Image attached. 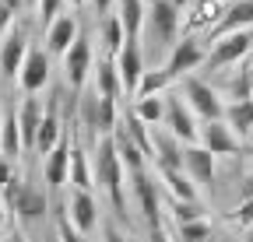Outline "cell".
Listing matches in <instances>:
<instances>
[{
    "instance_id": "6da1fadb",
    "label": "cell",
    "mask_w": 253,
    "mask_h": 242,
    "mask_svg": "<svg viewBox=\"0 0 253 242\" xmlns=\"http://www.w3.org/2000/svg\"><path fill=\"white\" fill-rule=\"evenodd\" d=\"M91 172H95V186H102L116 218L120 221H130V214H126V169L116 155V144L113 137H99V144H95V162H91Z\"/></svg>"
},
{
    "instance_id": "30bf717a",
    "label": "cell",
    "mask_w": 253,
    "mask_h": 242,
    "mask_svg": "<svg viewBox=\"0 0 253 242\" xmlns=\"http://www.w3.org/2000/svg\"><path fill=\"white\" fill-rule=\"evenodd\" d=\"M71 147H74V134L67 130L60 137V144L42 158V179H46L49 190H60L67 183V175H71Z\"/></svg>"
},
{
    "instance_id": "8fae6325",
    "label": "cell",
    "mask_w": 253,
    "mask_h": 242,
    "mask_svg": "<svg viewBox=\"0 0 253 242\" xmlns=\"http://www.w3.org/2000/svg\"><path fill=\"white\" fill-rule=\"evenodd\" d=\"M11 210H14V218H18L21 225H36V221H42V218H46V210H49V197H46V190H42V186L21 183V190H18L14 204H11Z\"/></svg>"
},
{
    "instance_id": "44dd1931",
    "label": "cell",
    "mask_w": 253,
    "mask_h": 242,
    "mask_svg": "<svg viewBox=\"0 0 253 242\" xmlns=\"http://www.w3.org/2000/svg\"><path fill=\"white\" fill-rule=\"evenodd\" d=\"M91 77H95V95L120 102L123 84H120V70H116V60H113V56H99V60H95Z\"/></svg>"
},
{
    "instance_id": "5bb4252c",
    "label": "cell",
    "mask_w": 253,
    "mask_h": 242,
    "mask_svg": "<svg viewBox=\"0 0 253 242\" xmlns=\"http://www.w3.org/2000/svg\"><path fill=\"white\" fill-rule=\"evenodd\" d=\"M183 172L190 175V183L197 190H211L214 186V155L204 151L201 144L183 147Z\"/></svg>"
},
{
    "instance_id": "7c38bea8",
    "label": "cell",
    "mask_w": 253,
    "mask_h": 242,
    "mask_svg": "<svg viewBox=\"0 0 253 242\" xmlns=\"http://www.w3.org/2000/svg\"><path fill=\"white\" fill-rule=\"evenodd\" d=\"M25 53H28V32H25V25H14L11 32L0 39V74L18 81V70L25 64Z\"/></svg>"
},
{
    "instance_id": "11a10c76",
    "label": "cell",
    "mask_w": 253,
    "mask_h": 242,
    "mask_svg": "<svg viewBox=\"0 0 253 242\" xmlns=\"http://www.w3.org/2000/svg\"><path fill=\"white\" fill-rule=\"evenodd\" d=\"M25 4H36V0H25Z\"/></svg>"
},
{
    "instance_id": "7a4b0ae2",
    "label": "cell",
    "mask_w": 253,
    "mask_h": 242,
    "mask_svg": "<svg viewBox=\"0 0 253 242\" xmlns=\"http://www.w3.org/2000/svg\"><path fill=\"white\" fill-rule=\"evenodd\" d=\"M179 25H183V7L176 0H158V4L148 7V18H144V35L151 42V53L169 60L172 46L179 42Z\"/></svg>"
},
{
    "instance_id": "603a6c76",
    "label": "cell",
    "mask_w": 253,
    "mask_h": 242,
    "mask_svg": "<svg viewBox=\"0 0 253 242\" xmlns=\"http://www.w3.org/2000/svg\"><path fill=\"white\" fill-rule=\"evenodd\" d=\"M67 134V127H63V119H60V109H56V102H49L46 105V116H42V127H39V134H36V155H49V151L60 144V137Z\"/></svg>"
},
{
    "instance_id": "7bdbcfd3",
    "label": "cell",
    "mask_w": 253,
    "mask_h": 242,
    "mask_svg": "<svg viewBox=\"0 0 253 242\" xmlns=\"http://www.w3.org/2000/svg\"><path fill=\"white\" fill-rule=\"evenodd\" d=\"M253 197V172L243 179V186H239V200H250Z\"/></svg>"
},
{
    "instance_id": "60d3db41",
    "label": "cell",
    "mask_w": 253,
    "mask_h": 242,
    "mask_svg": "<svg viewBox=\"0 0 253 242\" xmlns=\"http://www.w3.org/2000/svg\"><path fill=\"white\" fill-rule=\"evenodd\" d=\"M102 242H130V239H126L116 225H106V228H102Z\"/></svg>"
},
{
    "instance_id": "277c9868",
    "label": "cell",
    "mask_w": 253,
    "mask_h": 242,
    "mask_svg": "<svg viewBox=\"0 0 253 242\" xmlns=\"http://www.w3.org/2000/svg\"><path fill=\"white\" fill-rule=\"evenodd\" d=\"M162 127H166L183 147L201 144V119L190 112V105L183 102L179 92H166V119H162Z\"/></svg>"
},
{
    "instance_id": "4316f807",
    "label": "cell",
    "mask_w": 253,
    "mask_h": 242,
    "mask_svg": "<svg viewBox=\"0 0 253 242\" xmlns=\"http://www.w3.org/2000/svg\"><path fill=\"white\" fill-rule=\"evenodd\" d=\"M120 130L130 137V144L141 151L148 162H155V144H151V127H148V123H141L134 112H126V116L120 119Z\"/></svg>"
},
{
    "instance_id": "836d02e7",
    "label": "cell",
    "mask_w": 253,
    "mask_h": 242,
    "mask_svg": "<svg viewBox=\"0 0 253 242\" xmlns=\"http://www.w3.org/2000/svg\"><path fill=\"white\" fill-rule=\"evenodd\" d=\"M166 207H169V214H172L176 228H179V225H190V221L208 218V207H204L201 200H166Z\"/></svg>"
},
{
    "instance_id": "484cf974",
    "label": "cell",
    "mask_w": 253,
    "mask_h": 242,
    "mask_svg": "<svg viewBox=\"0 0 253 242\" xmlns=\"http://www.w3.org/2000/svg\"><path fill=\"white\" fill-rule=\"evenodd\" d=\"M67 183L74 190H84V193L95 190V172H91V162H88V151L81 144L71 147V175H67Z\"/></svg>"
},
{
    "instance_id": "8992f818",
    "label": "cell",
    "mask_w": 253,
    "mask_h": 242,
    "mask_svg": "<svg viewBox=\"0 0 253 242\" xmlns=\"http://www.w3.org/2000/svg\"><path fill=\"white\" fill-rule=\"evenodd\" d=\"M130 193H134V204L141 210L148 232L151 228H162V193H158V183L148 175V169L130 175Z\"/></svg>"
},
{
    "instance_id": "f35d334b",
    "label": "cell",
    "mask_w": 253,
    "mask_h": 242,
    "mask_svg": "<svg viewBox=\"0 0 253 242\" xmlns=\"http://www.w3.org/2000/svg\"><path fill=\"white\" fill-rule=\"evenodd\" d=\"M14 179H18V175H14V162H7L4 151H0V193H4V190L14 183Z\"/></svg>"
},
{
    "instance_id": "52a82bcc",
    "label": "cell",
    "mask_w": 253,
    "mask_h": 242,
    "mask_svg": "<svg viewBox=\"0 0 253 242\" xmlns=\"http://www.w3.org/2000/svg\"><path fill=\"white\" fill-rule=\"evenodd\" d=\"M204 60H208V46H204L197 35H183V39L172 46V53H169V60H166L162 70H166L172 81H183V77H190V70H197Z\"/></svg>"
},
{
    "instance_id": "2e32d148",
    "label": "cell",
    "mask_w": 253,
    "mask_h": 242,
    "mask_svg": "<svg viewBox=\"0 0 253 242\" xmlns=\"http://www.w3.org/2000/svg\"><path fill=\"white\" fill-rule=\"evenodd\" d=\"M67 218H71V225L88 239L95 228H99V204H95V197L91 193H84V190H74L71 193V200H67Z\"/></svg>"
},
{
    "instance_id": "e575fe53",
    "label": "cell",
    "mask_w": 253,
    "mask_h": 242,
    "mask_svg": "<svg viewBox=\"0 0 253 242\" xmlns=\"http://www.w3.org/2000/svg\"><path fill=\"white\" fill-rule=\"evenodd\" d=\"M211 239H214L211 218H201V221H190V225L176 228V242H211Z\"/></svg>"
},
{
    "instance_id": "d590c367",
    "label": "cell",
    "mask_w": 253,
    "mask_h": 242,
    "mask_svg": "<svg viewBox=\"0 0 253 242\" xmlns=\"http://www.w3.org/2000/svg\"><path fill=\"white\" fill-rule=\"evenodd\" d=\"M53 225H56V232H53V239L56 242H84V235L71 225V218H67V210H56V218H53Z\"/></svg>"
},
{
    "instance_id": "cb8c5ba5",
    "label": "cell",
    "mask_w": 253,
    "mask_h": 242,
    "mask_svg": "<svg viewBox=\"0 0 253 242\" xmlns=\"http://www.w3.org/2000/svg\"><path fill=\"white\" fill-rule=\"evenodd\" d=\"M116 18L123 25V32H126V42H141L144 18H148V4H144V0H120Z\"/></svg>"
},
{
    "instance_id": "d6a6232c",
    "label": "cell",
    "mask_w": 253,
    "mask_h": 242,
    "mask_svg": "<svg viewBox=\"0 0 253 242\" xmlns=\"http://www.w3.org/2000/svg\"><path fill=\"white\" fill-rule=\"evenodd\" d=\"M130 112L141 119V123H148V127H162V119H166V95H155V99H134Z\"/></svg>"
},
{
    "instance_id": "681fc988",
    "label": "cell",
    "mask_w": 253,
    "mask_h": 242,
    "mask_svg": "<svg viewBox=\"0 0 253 242\" xmlns=\"http://www.w3.org/2000/svg\"><path fill=\"white\" fill-rule=\"evenodd\" d=\"M243 242H253V228H246V235H243Z\"/></svg>"
},
{
    "instance_id": "ac0fdd59",
    "label": "cell",
    "mask_w": 253,
    "mask_h": 242,
    "mask_svg": "<svg viewBox=\"0 0 253 242\" xmlns=\"http://www.w3.org/2000/svg\"><path fill=\"white\" fill-rule=\"evenodd\" d=\"M81 35V28H78V18L74 14H60L53 25H46V39H42V49L49 53V56H63L71 46H74V39Z\"/></svg>"
},
{
    "instance_id": "d6986e66",
    "label": "cell",
    "mask_w": 253,
    "mask_h": 242,
    "mask_svg": "<svg viewBox=\"0 0 253 242\" xmlns=\"http://www.w3.org/2000/svg\"><path fill=\"white\" fill-rule=\"evenodd\" d=\"M246 28H253V0H232V4H225V14H221V21L211 28V39H221V35H232V32H246Z\"/></svg>"
},
{
    "instance_id": "b9f144b4",
    "label": "cell",
    "mask_w": 253,
    "mask_h": 242,
    "mask_svg": "<svg viewBox=\"0 0 253 242\" xmlns=\"http://www.w3.org/2000/svg\"><path fill=\"white\" fill-rule=\"evenodd\" d=\"M113 4H116V0H91V7H95V14H99V18H106V14L113 11Z\"/></svg>"
},
{
    "instance_id": "9a60e30c",
    "label": "cell",
    "mask_w": 253,
    "mask_h": 242,
    "mask_svg": "<svg viewBox=\"0 0 253 242\" xmlns=\"http://www.w3.org/2000/svg\"><path fill=\"white\" fill-rule=\"evenodd\" d=\"M201 147L211 151L214 158H229V155H239L243 151V140L225 127V119H214V123L201 127Z\"/></svg>"
},
{
    "instance_id": "db71d44e",
    "label": "cell",
    "mask_w": 253,
    "mask_h": 242,
    "mask_svg": "<svg viewBox=\"0 0 253 242\" xmlns=\"http://www.w3.org/2000/svg\"><path fill=\"white\" fill-rule=\"evenodd\" d=\"M176 4H179V7H183V4H186V0H176Z\"/></svg>"
},
{
    "instance_id": "d4e9b609",
    "label": "cell",
    "mask_w": 253,
    "mask_h": 242,
    "mask_svg": "<svg viewBox=\"0 0 253 242\" xmlns=\"http://www.w3.org/2000/svg\"><path fill=\"white\" fill-rule=\"evenodd\" d=\"M225 127L239 137V140H246L250 134H253V99H243V102H225Z\"/></svg>"
},
{
    "instance_id": "9c48e42d",
    "label": "cell",
    "mask_w": 253,
    "mask_h": 242,
    "mask_svg": "<svg viewBox=\"0 0 253 242\" xmlns=\"http://www.w3.org/2000/svg\"><path fill=\"white\" fill-rule=\"evenodd\" d=\"M46 84H49V53L42 46H28L25 64L18 70V88L25 95H39Z\"/></svg>"
},
{
    "instance_id": "f6af8a7d",
    "label": "cell",
    "mask_w": 253,
    "mask_h": 242,
    "mask_svg": "<svg viewBox=\"0 0 253 242\" xmlns=\"http://www.w3.org/2000/svg\"><path fill=\"white\" fill-rule=\"evenodd\" d=\"M4 7H7V11H14V14H18V11H21V7H25V0H4Z\"/></svg>"
},
{
    "instance_id": "ab89813d",
    "label": "cell",
    "mask_w": 253,
    "mask_h": 242,
    "mask_svg": "<svg viewBox=\"0 0 253 242\" xmlns=\"http://www.w3.org/2000/svg\"><path fill=\"white\" fill-rule=\"evenodd\" d=\"M14 25H18V21H14V11H7V7H4V0H0V39H4Z\"/></svg>"
},
{
    "instance_id": "3957f363",
    "label": "cell",
    "mask_w": 253,
    "mask_h": 242,
    "mask_svg": "<svg viewBox=\"0 0 253 242\" xmlns=\"http://www.w3.org/2000/svg\"><path fill=\"white\" fill-rule=\"evenodd\" d=\"M179 95H183V102L190 105V112H194L201 123H214V119L225 116V102H221L218 88L201 81V77H194V74L179 81Z\"/></svg>"
},
{
    "instance_id": "816d5d0a",
    "label": "cell",
    "mask_w": 253,
    "mask_h": 242,
    "mask_svg": "<svg viewBox=\"0 0 253 242\" xmlns=\"http://www.w3.org/2000/svg\"><path fill=\"white\" fill-rule=\"evenodd\" d=\"M211 242H229V239H221V235H214V239H211Z\"/></svg>"
},
{
    "instance_id": "c3c4849f",
    "label": "cell",
    "mask_w": 253,
    "mask_h": 242,
    "mask_svg": "<svg viewBox=\"0 0 253 242\" xmlns=\"http://www.w3.org/2000/svg\"><path fill=\"white\" fill-rule=\"evenodd\" d=\"M0 242H21V235H7V239H0Z\"/></svg>"
},
{
    "instance_id": "f546056e",
    "label": "cell",
    "mask_w": 253,
    "mask_h": 242,
    "mask_svg": "<svg viewBox=\"0 0 253 242\" xmlns=\"http://www.w3.org/2000/svg\"><path fill=\"white\" fill-rule=\"evenodd\" d=\"M99 42H102V56H120V49L126 46V32H123V25L116 14H106L99 21Z\"/></svg>"
},
{
    "instance_id": "bcb514c9",
    "label": "cell",
    "mask_w": 253,
    "mask_h": 242,
    "mask_svg": "<svg viewBox=\"0 0 253 242\" xmlns=\"http://www.w3.org/2000/svg\"><path fill=\"white\" fill-rule=\"evenodd\" d=\"M7 218H11V214H7V207H4V200H0V232L7 228Z\"/></svg>"
},
{
    "instance_id": "4dcf8cb0",
    "label": "cell",
    "mask_w": 253,
    "mask_h": 242,
    "mask_svg": "<svg viewBox=\"0 0 253 242\" xmlns=\"http://www.w3.org/2000/svg\"><path fill=\"white\" fill-rule=\"evenodd\" d=\"M113 144H116V155H120L123 169L130 172V175H134V172H144V169H148V158H144L141 151H137V147L130 144V137H126V134H123L120 127L113 130Z\"/></svg>"
},
{
    "instance_id": "e0dca14e",
    "label": "cell",
    "mask_w": 253,
    "mask_h": 242,
    "mask_svg": "<svg viewBox=\"0 0 253 242\" xmlns=\"http://www.w3.org/2000/svg\"><path fill=\"white\" fill-rule=\"evenodd\" d=\"M42 116H46V105L39 95H25L18 102V130H21V147L25 151H36V134L42 127Z\"/></svg>"
},
{
    "instance_id": "5b68a950",
    "label": "cell",
    "mask_w": 253,
    "mask_h": 242,
    "mask_svg": "<svg viewBox=\"0 0 253 242\" xmlns=\"http://www.w3.org/2000/svg\"><path fill=\"white\" fill-rule=\"evenodd\" d=\"M253 49V28H246V32H232V35H221L211 42L208 49V60H204V67L208 70H225V67H236L239 60H246Z\"/></svg>"
},
{
    "instance_id": "1f68e13d",
    "label": "cell",
    "mask_w": 253,
    "mask_h": 242,
    "mask_svg": "<svg viewBox=\"0 0 253 242\" xmlns=\"http://www.w3.org/2000/svg\"><path fill=\"white\" fill-rule=\"evenodd\" d=\"M169 84H172V77H169L162 67H148L144 77H141V84H137V92H134V99H155V95H166V92H169Z\"/></svg>"
},
{
    "instance_id": "9f6ffc18",
    "label": "cell",
    "mask_w": 253,
    "mask_h": 242,
    "mask_svg": "<svg viewBox=\"0 0 253 242\" xmlns=\"http://www.w3.org/2000/svg\"><path fill=\"white\" fill-rule=\"evenodd\" d=\"M49 242H56V239H49Z\"/></svg>"
},
{
    "instance_id": "f5cc1de1",
    "label": "cell",
    "mask_w": 253,
    "mask_h": 242,
    "mask_svg": "<svg viewBox=\"0 0 253 242\" xmlns=\"http://www.w3.org/2000/svg\"><path fill=\"white\" fill-rule=\"evenodd\" d=\"M144 4H148V7H151V4H158V0H144Z\"/></svg>"
},
{
    "instance_id": "74e56055",
    "label": "cell",
    "mask_w": 253,
    "mask_h": 242,
    "mask_svg": "<svg viewBox=\"0 0 253 242\" xmlns=\"http://www.w3.org/2000/svg\"><path fill=\"white\" fill-rule=\"evenodd\" d=\"M232 221L246 232V228H253V197L250 200H239V207L232 210Z\"/></svg>"
},
{
    "instance_id": "ee69618b",
    "label": "cell",
    "mask_w": 253,
    "mask_h": 242,
    "mask_svg": "<svg viewBox=\"0 0 253 242\" xmlns=\"http://www.w3.org/2000/svg\"><path fill=\"white\" fill-rule=\"evenodd\" d=\"M148 242H172V239H169L166 228H151V232H148Z\"/></svg>"
},
{
    "instance_id": "83f0119b",
    "label": "cell",
    "mask_w": 253,
    "mask_h": 242,
    "mask_svg": "<svg viewBox=\"0 0 253 242\" xmlns=\"http://www.w3.org/2000/svg\"><path fill=\"white\" fill-rule=\"evenodd\" d=\"M158 179H162L169 200H197V186L190 183L183 169H158Z\"/></svg>"
},
{
    "instance_id": "8d00e7d4",
    "label": "cell",
    "mask_w": 253,
    "mask_h": 242,
    "mask_svg": "<svg viewBox=\"0 0 253 242\" xmlns=\"http://www.w3.org/2000/svg\"><path fill=\"white\" fill-rule=\"evenodd\" d=\"M63 4H67V0H36L39 21H42V25H53V21L63 14Z\"/></svg>"
},
{
    "instance_id": "7402d4cb",
    "label": "cell",
    "mask_w": 253,
    "mask_h": 242,
    "mask_svg": "<svg viewBox=\"0 0 253 242\" xmlns=\"http://www.w3.org/2000/svg\"><path fill=\"white\" fill-rule=\"evenodd\" d=\"M0 151L7 162H18L25 155L21 147V130H18V105H7L0 112Z\"/></svg>"
},
{
    "instance_id": "f1b7e54d",
    "label": "cell",
    "mask_w": 253,
    "mask_h": 242,
    "mask_svg": "<svg viewBox=\"0 0 253 242\" xmlns=\"http://www.w3.org/2000/svg\"><path fill=\"white\" fill-rule=\"evenodd\" d=\"M78 127L88 134V140L99 144V95L95 92H81L78 95Z\"/></svg>"
},
{
    "instance_id": "ffe728a7",
    "label": "cell",
    "mask_w": 253,
    "mask_h": 242,
    "mask_svg": "<svg viewBox=\"0 0 253 242\" xmlns=\"http://www.w3.org/2000/svg\"><path fill=\"white\" fill-rule=\"evenodd\" d=\"M221 14H225V4H221V0H190L186 35H194V32H211V28L221 21Z\"/></svg>"
},
{
    "instance_id": "f907efd6",
    "label": "cell",
    "mask_w": 253,
    "mask_h": 242,
    "mask_svg": "<svg viewBox=\"0 0 253 242\" xmlns=\"http://www.w3.org/2000/svg\"><path fill=\"white\" fill-rule=\"evenodd\" d=\"M67 4H71V7H74V11H78V7H81V4H84V0H67Z\"/></svg>"
},
{
    "instance_id": "7dc6e473",
    "label": "cell",
    "mask_w": 253,
    "mask_h": 242,
    "mask_svg": "<svg viewBox=\"0 0 253 242\" xmlns=\"http://www.w3.org/2000/svg\"><path fill=\"white\" fill-rule=\"evenodd\" d=\"M246 77H250V92H253V64H246Z\"/></svg>"
},
{
    "instance_id": "ba28073f",
    "label": "cell",
    "mask_w": 253,
    "mask_h": 242,
    "mask_svg": "<svg viewBox=\"0 0 253 242\" xmlns=\"http://www.w3.org/2000/svg\"><path fill=\"white\" fill-rule=\"evenodd\" d=\"M95 67V49H91V39L88 35H78L74 46L63 53V74H67V84L81 95L84 84H88V74Z\"/></svg>"
},
{
    "instance_id": "4fadbf2b",
    "label": "cell",
    "mask_w": 253,
    "mask_h": 242,
    "mask_svg": "<svg viewBox=\"0 0 253 242\" xmlns=\"http://www.w3.org/2000/svg\"><path fill=\"white\" fill-rule=\"evenodd\" d=\"M116 70H120L123 95H134V92H137V84H141V77H144V70H148L141 42H126V46L120 49V56H116Z\"/></svg>"
}]
</instances>
